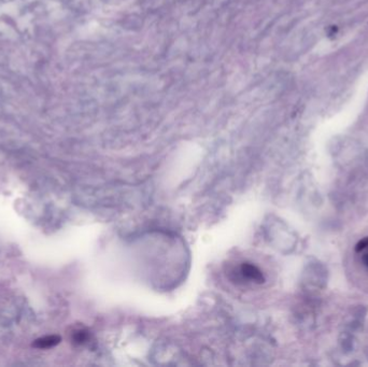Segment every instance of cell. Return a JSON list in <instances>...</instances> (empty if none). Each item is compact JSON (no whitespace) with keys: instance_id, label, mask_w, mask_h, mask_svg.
<instances>
[{"instance_id":"obj_2","label":"cell","mask_w":368,"mask_h":367,"mask_svg":"<svg viewBox=\"0 0 368 367\" xmlns=\"http://www.w3.org/2000/svg\"><path fill=\"white\" fill-rule=\"evenodd\" d=\"M61 343V337L52 335V336H45L42 338H39L35 341L33 347L38 349H50L53 348L56 345Z\"/></svg>"},{"instance_id":"obj_4","label":"cell","mask_w":368,"mask_h":367,"mask_svg":"<svg viewBox=\"0 0 368 367\" xmlns=\"http://www.w3.org/2000/svg\"><path fill=\"white\" fill-rule=\"evenodd\" d=\"M72 339L76 344L78 345H81V344H84L87 341L88 339V333L84 330H79V331H76L73 333V336H72Z\"/></svg>"},{"instance_id":"obj_1","label":"cell","mask_w":368,"mask_h":367,"mask_svg":"<svg viewBox=\"0 0 368 367\" xmlns=\"http://www.w3.org/2000/svg\"><path fill=\"white\" fill-rule=\"evenodd\" d=\"M238 274L241 280L255 285H262L266 280L263 271L252 263H242L238 268Z\"/></svg>"},{"instance_id":"obj_3","label":"cell","mask_w":368,"mask_h":367,"mask_svg":"<svg viewBox=\"0 0 368 367\" xmlns=\"http://www.w3.org/2000/svg\"><path fill=\"white\" fill-rule=\"evenodd\" d=\"M355 251L358 253H362V261L365 266L368 267V237L363 238L361 241H358L355 246Z\"/></svg>"}]
</instances>
